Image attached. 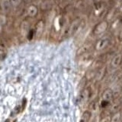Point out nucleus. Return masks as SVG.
Listing matches in <instances>:
<instances>
[{"label":"nucleus","instance_id":"obj_6","mask_svg":"<svg viewBox=\"0 0 122 122\" xmlns=\"http://www.w3.org/2000/svg\"><path fill=\"white\" fill-rule=\"evenodd\" d=\"M121 119V113L120 112H114L112 117H111V122H120Z\"/></svg>","mask_w":122,"mask_h":122},{"label":"nucleus","instance_id":"obj_1","mask_svg":"<svg viewBox=\"0 0 122 122\" xmlns=\"http://www.w3.org/2000/svg\"><path fill=\"white\" fill-rule=\"evenodd\" d=\"M114 98V92L111 89H106L102 93V106L106 107L109 104V102Z\"/></svg>","mask_w":122,"mask_h":122},{"label":"nucleus","instance_id":"obj_4","mask_svg":"<svg viewBox=\"0 0 122 122\" xmlns=\"http://www.w3.org/2000/svg\"><path fill=\"white\" fill-rule=\"evenodd\" d=\"M121 62H122V55L117 54L112 60V66L113 68H117L118 66H121Z\"/></svg>","mask_w":122,"mask_h":122},{"label":"nucleus","instance_id":"obj_2","mask_svg":"<svg viewBox=\"0 0 122 122\" xmlns=\"http://www.w3.org/2000/svg\"><path fill=\"white\" fill-rule=\"evenodd\" d=\"M91 94H92V91L89 87H87L86 89H84L79 95V102L82 103L86 102L90 98Z\"/></svg>","mask_w":122,"mask_h":122},{"label":"nucleus","instance_id":"obj_5","mask_svg":"<svg viewBox=\"0 0 122 122\" xmlns=\"http://www.w3.org/2000/svg\"><path fill=\"white\" fill-rule=\"evenodd\" d=\"M105 68H99L98 70H97V72H95V77L96 78V79L98 81H100L103 79V77L105 76Z\"/></svg>","mask_w":122,"mask_h":122},{"label":"nucleus","instance_id":"obj_9","mask_svg":"<svg viewBox=\"0 0 122 122\" xmlns=\"http://www.w3.org/2000/svg\"><path fill=\"white\" fill-rule=\"evenodd\" d=\"M101 122H107V121H101Z\"/></svg>","mask_w":122,"mask_h":122},{"label":"nucleus","instance_id":"obj_8","mask_svg":"<svg viewBox=\"0 0 122 122\" xmlns=\"http://www.w3.org/2000/svg\"><path fill=\"white\" fill-rule=\"evenodd\" d=\"M98 107V102L97 101H93L90 105V108L92 112H96Z\"/></svg>","mask_w":122,"mask_h":122},{"label":"nucleus","instance_id":"obj_7","mask_svg":"<svg viewBox=\"0 0 122 122\" xmlns=\"http://www.w3.org/2000/svg\"><path fill=\"white\" fill-rule=\"evenodd\" d=\"M91 117V113L89 111H86L85 112L83 113L82 116V119L81 121H82L83 122H87L89 120V118Z\"/></svg>","mask_w":122,"mask_h":122},{"label":"nucleus","instance_id":"obj_3","mask_svg":"<svg viewBox=\"0 0 122 122\" xmlns=\"http://www.w3.org/2000/svg\"><path fill=\"white\" fill-rule=\"evenodd\" d=\"M108 44H109V39L108 37H104L98 41L96 46H95V48L98 51H101V50L105 49Z\"/></svg>","mask_w":122,"mask_h":122}]
</instances>
